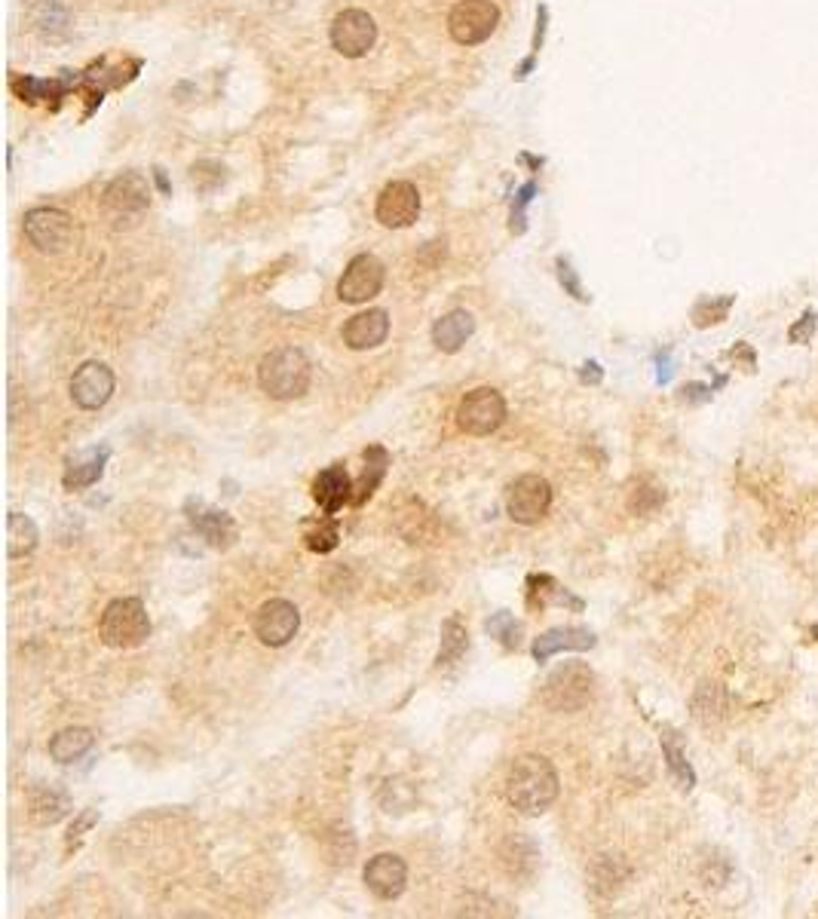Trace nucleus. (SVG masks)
<instances>
[{
    "instance_id": "f257e3e1",
    "label": "nucleus",
    "mask_w": 818,
    "mask_h": 919,
    "mask_svg": "<svg viewBox=\"0 0 818 919\" xmlns=\"http://www.w3.org/2000/svg\"><path fill=\"white\" fill-rule=\"evenodd\" d=\"M558 791H562L558 772L543 754L518 757L506 776V800L525 816H543L558 800Z\"/></svg>"
},
{
    "instance_id": "f03ea898",
    "label": "nucleus",
    "mask_w": 818,
    "mask_h": 919,
    "mask_svg": "<svg viewBox=\"0 0 818 919\" xmlns=\"http://www.w3.org/2000/svg\"><path fill=\"white\" fill-rule=\"evenodd\" d=\"M257 383L270 398H297L310 386V358L297 346H280L270 356L261 358Z\"/></svg>"
},
{
    "instance_id": "7ed1b4c3",
    "label": "nucleus",
    "mask_w": 818,
    "mask_h": 919,
    "mask_svg": "<svg viewBox=\"0 0 818 919\" xmlns=\"http://www.w3.org/2000/svg\"><path fill=\"white\" fill-rule=\"evenodd\" d=\"M99 635L114 650H132L151 638V616L139 598H117L104 607Z\"/></svg>"
},
{
    "instance_id": "20e7f679",
    "label": "nucleus",
    "mask_w": 818,
    "mask_h": 919,
    "mask_svg": "<svg viewBox=\"0 0 818 919\" xmlns=\"http://www.w3.org/2000/svg\"><path fill=\"white\" fill-rule=\"evenodd\" d=\"M26 236L31 245L43 252V255H62L68 245L74 243V221L62 209H52V205H40L31 209L22 221Z\"/></svg>"
},
{
    "instance_id": "39448f33",
    "label": "nucleus",
    "mask_w": 818,
    "mask_h": 919,
    "mask_svg": "<svg viewBox=\"0 0 818 919\" xmlns=\"http://www.w3.org/2000/svg\"><path fill=\"white\" fill-rule=\"evenodd\" d=\"M592 687H595L592 668L583 663H567L558 671H552L543 699L555 711H579L592 699Z\"/></svg>"
},
{
    "instance_id": "423d86ee",
    "label": "nucleus",
    "mask_w": 818,
    "mask_h": 919,
    "mask_svg": "<svg viewBox=\"0 0 818 919\" xmlns=\"http://www.w3.org/2000/svg\"><path fill=\"white\" fill-rule=\"evenodd\" d=\"M552 506V485L543 475H518L506 487V512L515 524H537Z\"/></svg>"
},
{
    "instance_id": "0eeeda50",
    "label": "nucleus",
    "mask_w": 818,
    "mask_h": 919,
    "mask_svg": "<svg viewBox=\"0 0 818 919\" xmlns=\"http://www.w3.org/2000/svg\"><path fill=\"white\" fill-rule=\"evenodd\" d=\"M503 421H506V402L494 386H478L473 393H466L457 408V423L469 435L497 433Z\"/></svg>"
},
{
    "instance_id": "6e6552de",
    "label": "nucleus",
    "mask_w": 818,
    "mask_h": 919,
    "mask_svg": "<svg viewBox=\"0 0 818 919\" xmlns=\"http://www.w3.org/2000/svg\"><path fill=\"white\" fill-rule=\"evenodd\" d=\"M499 22V10L491 0H461L448 16L451 38L463 47L485 43Z\"/></svg>"
},
{
    "instance_id": "1a4fd4ad",
    "label": "nucleus",
    "mask_w": 818,
    "mask_h": 919,
    "mask_svg": "<svg viewBox=\"0 0 818 919\" xmlns=\"http://www.w3.org/2000/svg\"><path fill=\"white\" fill-rule=\"evenodd\" d=\"M386 270L374 255H356L346 264L344 276L337 282V294L344 304H365L384 289Z\"/></svg>"
},
{
    "instance_id": "9d476101",
    "label": "nucleus",
    "mask_w": 818,
    "mask_h": 919,
    "mask_svg": "<svg viewBox=\"0 0 818 919\" xmlns=\"http://www.w3.org/2000/svg\"><path fill=\"white\" fill-rule=\"evenodd\" d=\"M301 628V613L292 600L270 598L255 613V635L267 647H285Z\"/></svg>"
},
{
    "instance_id": "9b49d317",
    "label": "nucleus",
    "mask_w": 818,
    "mask_h": 919,
    "mask_svg": "<svg viewBox=\"0 0 818 919\" xmlns=\"http://www.w3.org/2000/svg\"><path fill=\"white\" fill-rule=\"evenodd\" d=\"M377 40V26L365 10H344L332 22V47L344 59H362Z\"/></svg>"
},
{
    "instance_id": "f8f14e48",
    "label": "nucleus",
    "mask_w": 818,
    "mask_h": 919,
    "mask_svg": "<svg viewBox=\"0 0 818 919\" xmlns=\"http://www.w3.org/2000/svg\"><path fill=\"white\" fill-rule=\"evenodd\" d=\"M114 371L104 362H83L71 377V398L83 411H99L114 396Z\"/></svg>"
},
{
    "instance_id": "ddd939ff",
    "label": "nucleus",
    "mask_w": 818,
    "mask_h": 919,
    "mask_svg": "<svg viewBox=\"0 0 818 919\" xmlns=\"http://www.w3.org/2000/svg\"><path fill=\"white\" fill-rule=\"evenodd\" d=\"M377 221L384 228H411L417 215H421V191L411 184V181H393L386 184L381 196H377V209H374Z\"/></svg>"
},
{
    "instance_id": "4468645a",
    "label": "nucleus",
    "mask_w": 818,
    "mask_h": 919,
    "mask_svg": "<svg viewBox=\"0 0 818 919\" xmlns=\"http://www.w3.org/2000/svg\"><path fill=\"white\" fill-rule=\"evenodd\" d=\"M104 209L114 218H139L148 205H151V188L148 179L139 172H123L117 175L102 196Z\"/></svg>"
},
{
    "instance_id": "2eb2a0df",
    "label": "nucleus",
    "mask_w": 818,
    "mask_h": 919,
    "mask_svg": "<svg viewBox=\"0 0 818 919\" xmlns=\"http://www.w3.org/2000/svg\"><path fill=\"white\" fill-rule=\"evenodd\" d=\"M365 886H368V892L374 895V898H381V901H393V898H398V895L405 892V882H408V868H405V861L398 856H393V852H381V856H374L365 865Z\"/></svg>"
},
{
    "instance_id": "dca6fc26",
    "label": "nucleus",
    "mask_w": 818,
    "mask_h": 919,
    "mask_svg": "<svg viewBox=\"0 0 818 919\" xmlns=\"http://www.w3.org/2000/svg\"><path fill=\"white\" fill-rule=\"evenodd\" d=\"M313 499L320 503V509L325 515H334L341 512L353 499V482L346 475L344 463H334L329 469H322L313 482Z\"/></svg>"
},
{
    "instance_id": "f3484780",
    "label": "nucleus",
    "mask_w": 818,
    "mask_h": 919,
    "mask_svg": "<svg viewBox=\"0 0 818 919\" xmlns=\"http://www.w3.org/2000/svg\"><path fill=\"white\" fill-rule=\"evenodd\" d=\"M386 334H390L386 310H365L344 325V344L350 350H374L384 344Z\"/></svg>"
},
{
    "instance_id": "a211bd4d",
    "label": "nucleus",
    "mask_w": 818,
    "mask_h": 919,
    "mask_svg": "<svg viewBox=\"0 0 818 919\" xmlns=\"http://www.w3.org/2000/svg\"><path fill=\"white\" fill-rule=\"evenodd\" d=\"M188 509H191V524L200 531V534H203V539L209 543V546H215V549H228V546L236 543L240 531H236V522H233L228 512L209 509V506H203V503H196V509H193V503H191Z\"/></svg>"
},
{
    "instance_id": "6ab92c4d",
    "label": "nucleus",
    "mask_w": 818,
    "mask_h": 919,
    "mask_svg": "<svg viewBox=\"0 0 818 919\" xmlns=\"http://www.w3.org/2000/svg\"><path fill=\"white\" fill-rule=\"evenodd\" d=\"M108 457H111V447L104 445L87 447V451L74 454V457L68 460V466H64V487H68V491H83V487L95 485V482L102 478Z\"/></svg>"
},
{
    "instance_id": "aec40b11",
    "label": "nucleus",
    "mask_w": 818,
    "mask_h": 919,
    "mask_svg": "<svg viewBox=\"0 0 818 919\" xmlns=\"http://www.w3.org/2000/svg\"><path fill=\"white\" fill-rule=\"evenodd\" d=\"M595 647V635L588 628H549L543 632L537 640H534V659L537 663H546L549 656L562 650H592Z\"/></svg>"
},
{
    "instance_id": "412c9836",
    "label": "nucleus",
    "mask_w": 818,
    "mask_h": 919,
    "mask_svg": "<svg viewBox=\"0 0 818 919\" xmlns=\"http://www.w3.org/2000/svg\"><path fill=\"white\" fill-rule=\"evenodd\" d=\"M473 332H475L473 313H466V310H454V313L442 316V320L433 325V344L438 346L442 353H457V350H461V346L473 337Z\"/></svg>"
},
{
    "instance_id": "4be33fe9",
    "label": "nucleus",
    "mask_w": 818,
    "mask_h": 919,
    "mask_svg": "<svg viewBox=\"0 0 818 919\" xmlns=\"http://www.w3.org/2000/svg\"><path fill=\"white\" fill-rule=\"evenodd\" d=\"M386 466H390V454H386L381 445H371L368 451H365V469H362V478L353 485V499H350V506H362V503L377 491V485L384 482Z\"/></svg>"
},
{
    "instance_id": "5701e85b",
    "label": "nucleus",
    "mask_w": 818,
    "mask_h": 919,
    "mask_svg": "<svg viewBox=\"0 0 818 919\" xmlns=\"http://www.w3.org/2000/svg\"><path fill=\"white\" fill-rule=\"evenodd\" d=\"M92 741H95V736H92L90 729H62V733H55L50 739V757L55 764H74V760H80L83 754L90 751Z\"/></svg>"
},
{
    "instance_id": "b1692460",
    "label": "nucleus",
    "mask_w": 818,
    "mask_h": 919,
    "mask_svg": "<svg viewBox=\"0 0 818 919\" xmlns=\"http://www.w3.org/2000/svg\"><path fill=\"white\" fill-rule=\"evenodd\" d=\"M38 524L22 512H10V518H7V555L10 558H26V555L38 549Z\"/></svg>"
},
{
    "instance_id": "393cba45",
    "label": "nucleus",
    "mask_w": 818,
    "mask_h": 919,
    "mask_svg": "<svg viewBox=\"0 0 818 919\" xmlns=\"http://www.w3.org/2000/svg\"><path fill=\"white\" fill-rule=\"evenodd\" d=\"M304 539H307V549L320 552V555H329L332 549H337L341 531H337L334 515H320V518L304 522Z\"/></svg>"
},
{
    "instance_id": "a878e982",
    "label": "nucleus",
    "mask_w": 818,
    "mask_h": 919,
    "mask_svg": "<svg viewBox=\"0 0 818 919\" xmlns=\"http://www.w3.org/2000/svg\"><path fill=\"white\" fill-rule=\"evenodd\" d=\"M663 751H665V757H668V769H671V776L678 779V785L684 788V791H690L693 785H696V772H693V766L687 764V757H684L678 733H665Z\"/></svg>"
},
{
    "instance_id": "bb28decb",
    "label": "nucleus",
    "mask_w": 818,
    "mask_h": 919,
    "mask_svg": "<svg viewBox=\"0 0 818 919\" xmlns=\"http://www.w3.org/2000/svg\"><path fill=\"white\" fill-rule=\"evenodd\" d=\"M527 586H531L527 588V604H531V607H539V610H543L549 600H574L576 607H583V604H579L576 598H570V595H567V592H564V588L558 586L552 576L534 574L531 579H527Z\"/></svg>"
},
{
    "instance_id": "cd10ccee",
    "label": "nucleus",
    "mask_w": 818,
    "mask_h": 919,
    "mask_svg": "<svg viewBox=\"0 0 818 919\" xmlns=\"http://www.w3.org/2000/svg\"><path fill=\"white\" fill-rule=\"evenodd\" d=\"M469 647V635L461 626L457 616H451L448 623L442 626V650H438V665H448L454 659H461L463 650Z\"/></svg>"
},
{
    "instance_id": "c85d7f7f",
    "label": "nucleus",
    "mask_w": 818,
    "mask_h": 919,
    "mask_svg": "<svg viewBox=\"0 0 818 919\" xmlns=\"http://www.w3.org/2000/svg\"><path fill=\"white\" fill-rule=\"evenodd\" d=\"M733 301H736L733 294L720 297V301H717V297H703L699 304L693 306V322H696L699 329H708V325H717V322H724V320H727V313H729V306H733Z\"/></svg>"
},
{
    "instance_id": "c756f323",
    "label": "nucleus",
    "mask_w": 818,
    "mask_h": 919,
    "mask_svg": "<svg viewBox=\"0 0 818 919\" xmlns=\"http://www.w3.org/2000/svg\"><path fill=\"white\" fill-rule=\"evenodd\" d=\"M64 812H68V804H64V797H59V794H40V797H34V804H31V816L40 825H55Z\"/></svg>"
},
{
    "instance_id": "7c9ffc66",
    "label": "nucleus",
    "mask_w": 818,
    "mask_h": 919,
    "mask_svg": "<svg viewBox=\"0 0 818 919\" xmlns=\"http://www.w3.org/2000/svg\"><path fill=\"white\" fill-rule=\"evenodd\" d=\"M487 632H491V635H497V638L503 640V647H509V650L522 644V638H518V635H522V628H518V623L512 619L509 613H497L494 619H487Z\"/></svg>"
},
{
    "instance_id": "2f4dec72",
    "label": "nucleus",
    "mask_w": 818,
    "mask_h": 919,
    "mask_svg": "<svg viewBox=\"0 0 818 919\" xmlns=\"http://www.w3.org/2000/svg\"><path fill=\"white\" fill-rule=\"evenodd\" d=\"M816 325H818V316L812 313V310H806L804 316H800V322L788 329V341H791V344H809V341H812V334H816Z\"/></svg>"
},
{
    "instance_id": "473e14b6",
    "label": "nucleus",
    "mask_w": 818,
    "mask_h": 919,
    "mask_svg": "<svg viewBox=\"0 0 818 919\" xmlns=\"http://www.w3.org/2000/svg\"><path fill=\"white\" fill-rule=\"evenodd\" d=\"M558 270H562V282L567 285V289H570V294H574V297H579V301H586V294H583V289H579V282H576L570 264H567V261H558Z\"/></svg>"
},
{
    "instance_id": "72a5a7b5",
    "label": "nucleus",
    "mask_w": 818,
    "mask_h": 919,
    "mask_svg": "<svg viewBox=\"0 0 818 919\" xmlns=\"http://www.w3.org/2000/svg\"><path fill=\"white\" fill-rule=\"evenodd\" d=\"M671 377V358L665 362V358H659V383H665Z\"/></svg>"
}]
</instances>
